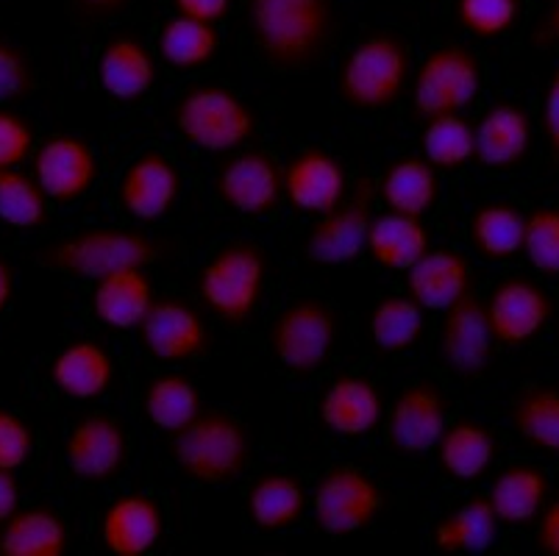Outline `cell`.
<instances>
[{"mask_svg":"<svg viewBox=\"0 0 559 556\" xmlns=\"http://www.w3.org/2000/svg\"><path fill=\"white\" fill-rule=\"evenodd\" d=\"M246 31L264 64L296 73L323 59L334 34L329 0H248Z\"/></svg>","mask_w":559,"mask_h":556,"instance_id":"6da1fadb","label":"cell"},{"mask_svg":"<svg viewBox=\"0 0 559 556\" xmlns=\"http://www.w3.org/2000/svg\"><path fill=\"white\" fill-rule=\"evenodd\" d=\"M170 253L165 239L140 228L93 226L70 237L53 239L37 251L39 264L73 279L98 282L104 275L129 268H151Z\"/></svg>","mask_w":559,"mask_h":556,"instance_id":"7a4b0ae2","label":"cell"},{"mask_svg":"<svg viewBox=\"0 0 559 556\" xmlns=\"http://www.w3.org/2000/svg\"><path fill=\"white\" fill-rule=\"evenodd\" d=\"M170 457L190 482L203 487L234 484L253 459L251 428L226 410H203L190 426L170 435Z\"/></svg>","mask_w":559,"mask_h":556,"instance_id":"3957f363","label":"cell"},{"mask_svg":"<svg viewBox=\"0 0 559 556\" xmlns=\"http://www.w3.org/2000/svg\"><path fill=\"white\" fill-rule=\"evenodd\" d=\"M412 50L390 31H373L345 50L337 68V92L348 109L388 111L409 90Z\"/></svg>","mask_w":559,"mask_h":556,"instance_id":"277c9868","label":"cell"},{"mask_svg":"<svg viewBox=\"0 0 559 556\" xmlns=\"http://www.w3.org/2000/svg\"><path fill=\"white\" fill-rule=\"evenodd\" d=\"M257 111L231 86L195 81L173 104V129L187 145L228 156L257 137Z\"/></svg>","mask_w":559,"mask_h":556,"instance_id":"5b68a950","label":"cell"},{"mask_svg":"<svg viewBox=\"0 0 559 556\" xmlns=\"http://www.w3.org/2000/svg\"><path fill=\"white\" fill-rule=\"evenodd\" d=\"M267 284V257L257 242H228L198 270L195 293L206 312L228 326L257 318Z\"/></svg>","mask_w":559,"mask_h":556,"instance_id":"8992f818","label":"cell"},{"mask_svg":"<svg viewBox=\"0 0 559 556\" xmlns=\"http://www.w3.org/2000/svg\"><path fill=\"white\" fill-rule=\"evenodd\" d=\"M340 340V315L318 295H298L273 315L267 348L287 374L307 379L329 365Z\"/></svg>","mask_w":559,"mask_h":556,"instance_id":"52a82bcc","label":"cell"},{"mask_svg":"<svg viewBox=\"0 0 559 556\" xmlns=\"http://www.w3.org/2000/svg\"><path fill=\"white\" fill-rule=\"evenodd\" d=\"M485 86L481 61L467 45H437L424 56L409 84V106L418 120L460 115L479 100Z\"/></svg>","mask_w":559,"mask_h":556,"instance_id":"ba28073f","label":"cell"},{"mask_svg":"<svg viewBox=\"0 0 559 556\" xmlns=\"http://www.w3.org/2000/svg\"><path fill=\"white\" fill-rule=\"evenodd\" d=\"M388 504L381 484L370 473L350 465L329 468L309 498L318 529L329 537H350L373 527Z\"/></svg>","mask_w":559,"mask_h":556,"instance_id":"9c48e42d","label":"cell"},{"mask_svg":"<svg viewBox=\"0 0 559 556\" xmlns=\"http://www.w3.org/2000/svg\"><path fill=\"white\" fill-rule=\"evenodd\" d=\"M376 198V178H359L337 209L309 223L304 234V257L320 268H343L357 262L368 248Z\"/></svg>","mask_w":559,"mask_h":556,"instance_id":"30bf717a","label":"cell"},{"mask_svg":"<svg viewBox=\"0 0 559 556\" xmlns=\"http://www.w3.org/2000/svg\"><path fill=\"white\" fill-rule=\"evenodd\" d=\"M215 198L231 212L262 221L284 201V165L259 147L228 153L212 176Z\"/></svg>","mask_w":559,"mask_h":556,"instance_id":"8fae6325","label":"cell"},{"mask_svg":"<svg viewBox=\"0 0 559 556\" xmlns=\"http://www.w3.org/2000/svg\"><path fill=\"white\" fill-rule=\"evenodd\" d=\"M142 351L159 365H185L210 351L212 329L195 304L181 295H159L136 326Z\"/></svg>","mask_w":559,"mask_h":556,"instance_id":"7c38bea8","label":"cell"},{"mask_svg":"<svg viewBox=\"0 0 559 556\" xmlns=\"http://www.w3.org/2000/svg\"><path fill=\"white\" fill-rule=\"evenodd\" d=\"M451 401L435 381H415L393 398L384 415V437L399 457H424L435 451L449 428Z\"/></svg>","mask_w":559,"mask_h":556,"instance_id":"4fadbf2b","label":"cell"},{"mask_svg":"<svg viewBox=\"0 0 559 556\" xmlns=\"http://www.w3.org/2000/svg\"><path fill=\"white\" fill-rule=\"evenodd\" d=\"M485 312L496 343L504 348H521L548 329L554 318V298L540 282L512 273L490 289Z\"/></svg>","mask_w":559,"mask_h":556,"instance_id":"5bb4252c","label":"cell"},{"mask_svg":"<svg viewBox=\"0 0 559 556\" xmlns=\"http://www.w3.org/2000/svg\"><path fill=\"white\" fill-rule=\"evenodd\" d=\"M496 336L487 323L485 300L476 295H467L465 300L445 309L437 326V362L460 381L485 376L496 356Z\"/></svg>","mask_w":559,"mask_h":556,"instance_id":"9a60e30c","label":"cell"},{"mask_svg":"<svg viewBox=\"0 0 559 556\" xmlns=\"http://www.w3.org/2000/svg\"><path fill=\"white\" fill-rule=\"evenodd\" d=\"M64 462L79 482L104 487L123 476L129 465V431L109 412H90L70 428Z\"/></svg>","mask_w":559,"mask_h":556,"instance_id":"2e32d148","label":"cell"},{"mask_svg":"<svg viewBox=\"0 0 559 556\" xmlns=\"http://www.w3.org/2000/svg\"><path fill=\"white\" fill-rule=\"evenodd\" d=\"M185 192L179 165L159 147L142 151L117 181V206L136 223H156L173 212Z\"/></svg>","mask_w":559,"mask_h":556,"instance_id":"e0dca14e","label":"cell"},{"mask_svg":"<svg viewBox=\"0 0 559 556\" xmlns=\"http://www.w3.org/2000/svg\"><path fill=\"white\" fill-rule=\"evenodd\" d=\"M348 192V167L326 147H301L284 162V201L296 212L320 217L337 209Z\"/></svg>","mask_w":559,"mask_h":556,"instance_id":"ac0fdd59","label":"cell"},{"mask_svg":"<svg viewBox=\"0 0 559 556\" xmlns=\"http://www.w3.org/2000/svg\"><path fill=\"white\" fill-rule=\"evenodd\" d=\"M95 81L106 98L117 104H140L159 81L156 50H151L134 31H115L95 56Z\"/></svg>","mask_w":559,"mask_h":556,"instance_id":"d6986e66","label":"cell"},{"mask_svg":"<svg viewBox=\"0 0 559 556\" xmlns=\"http://www.w3.org/2000/svg\"><path fill=\"white\" fill-rule=\"evenodd\" d=\"M34 178L56 203H75L93 190L100 176V159L93 145L75 134L48 137L34 151Z\"/></svg>","mask_w":559,"mask_h":556,"instance_id":"ffe728a7","label":"cell"},{"mask_svg":"<svg viewBox=\"0 0 559 556\" xmlns=\"http://www.w3.org/2000/svg\"><path fill=\"white\" fill-rule=\"evenodd\" d=\"M388 415L384 392L368 376L343 374L320 392L318 417L329 435L340 440H362L373 435Z\"/></svg>","mask_w":559,"mask_h":556,"instance_id":"44dd1931","label":"cell"},{"mask_svg":"<svg viewBox=\"0 0 559 556\" xmlns=\"http://www.w3.org/2000/svg\"><path fill=\"white\" fill-rule=\"evenodd\" d=\"M167 534L165 507L148 493H123L100 514V543L111 556H145Z\"/></svg>","mask_w":559,"mask_h":556,"instance_id":"7402d4cb","label":"cell"},{"mask_svg":"<svg viewBox=\"0 0 559 556\" xmlns=\"http://www.w3.org/2000/svg\"><path fill=\"white\" fill-rule=\"evenodd\" d=\"M476 270L465 253L454 248H431L426 257L406 270V293L426 312L443 315L445 309L474 295Z\"/></svg>","mask_w":559,"mask_h":556,"instance_id":"603a6c76","label":"cell"},{"mask_svg":"<svg viewBox=\"0 0 559 556\" xmlns=\"http://www.w3.org/2000/svg\"><path fill=\"white\" fill-rule=\"evenodd\" d=\"M532 134V115L521 104L496 100L476 120V162L492 173L515 170L528 156Z\"/></svg>","mask_w":559,"mask_h":556,"instance_id":"cb8c5ba5","label":"cell"},{"mask_svg":"<svg viewBox=\"0 0 559 556\" xmlns=\"http://www.w3.org/2000/svg\"><path fill=\"white\" fill-rule=\"evenodd\" d=\"M117 362L98 340H73L50 362V385L70 401L90 404L111 390Z\"/></svg>","mask_w":559,"mask_h":556,"instance_id":"d4e9b609","label":"cell"},{"mask_svg":"<svg viewBox=\"0 0 559 556\" xmlns=\"http://www.w3.org/2000/svg\"><path fill=\"white\" fill-rule=\"evenodd\" d=\"M154 300L156 293L148 268H129L104 275L93 282V295H90V306L98 323L120 334L136 331Z\"/></svg>","mask_w":559,"mask_h":556,"instance_id":"484cf974","label":"cell"},{"mask_svg":"<svg viewBox=\"0 0 559 556\" xmlns=\"http://www.w3.org/2000/svg\"><path fill=\"white\" fill-rule=\"evenodd\" d=\"M309 496L301 478L287 471H267L248 487L246 509L253 529L262 534H282L298 527L307 514Z\"/></svg>","mask_w":559,"mask_h":556,"instance_id":"4316f807","label":"cell"},{"mask_svg":"<svg viewBox=\"0 0 559 556\" xmlns=\"http://www.w3.org/2000/svg\"><path fill=\"white\" fill-rule=\"evenodd\" d=\"M431 248H435L431 245V228L426 226L424 217L390 212V209L373 214L365 253L379 268L393 270V273H406Z\"/></svg>","mask_w":559,"mask_h":556,"instance_id":"83f0119b","label":"cell"},{"mask_svg":"<svg viewBox=\"0 0 559 556\" xmlns=\"http://www.w3.org/2000/svg\"><path fill=\"white\" fill-rule=\"evenodd\" d=\"M376 196L390 212L426 217L440 201V176L424 156H395L384 165Z\"/></svg>","mask_w":559,"mask_h":556,"instance_id":"f1b7e54d","label":"cell"},{"mask_svg":"<svg viewBox=\"0 0 559 556\" xmlns=\"http://www.w3.org/2000/svg\"><path fill=\"white\" fill-rule=\"evenodd\" d=\"M437 465L449 478L462 484L479 482L498 459V440L479 421H454L435 448Z\"/></svg>","mask_w":559,"mask_h":556,"instance_id":"f546056e","label":"cell"},{"mask_svg":"<svg viewBox=\"0 0 559 556\" xmlns=\"http://www.w3.org/2000/svg\"><path fill=\"white\" fill-rule=\"evenodd\" d=\"M471 248L487 262H512L523 253L526 212L510 201H485L467 217Z\"/></svg>","mask_w":559,"mask_h":556,"instance_id":"4dcf8cb0","label":"cell"},{"mask_svg":"<svg viewBox=\"0 0 559 556\" xmlns=\"http://www.w3.org/2000/svg\"><path fill=\"white\" fill-rule=\"evenodd\" d=\"M487 498L504 527H528L532 520L540 518L543 507L548 504V476L537 465L515 462L492 476Z\"/></svg>","mask_w":559,"mask_h":556,"instance_id":"1f68e13d","label":"cell"},{"mask_svg":"<svg viewBox=\"0 0 559 556\" xmlns=\"http://www.w3.org/2000/svg\"><path fill=\"white\" fill-rule=\"evenodd\" d=\"M221 50V31L215 23L173 14L156 34V56L173 73H198L210 68Z\"/></svg>","mask_w":559,"mask_h":556,"instance_id":"d6a6232c","label":"cell"},{"mask_svg":"<svg viewBox=\"0 0 559 556\" xmlns=\"http://www.w3.org/2000/svg\"><path fill=\"white\" fill-rule=\"evenodd\" d=\"M504 523L498 520L487 496H471L456 507L454 512L445 514L435 527V545L440 554H487L496 548Z\"/></svg>","mask_w":559,"mask_h":556,"instance_id":"836d02e7","label":"cell"},{"mask_svg":"<svg viewBox=\"0 0 559 556\" xmlns=\"http://www.w3.org/2000/svg\"><path fill=\"white\" fill-rule=\"evenodd\" d=\"M507 423L532 451L559 457V387H523L510 401Z\"/></svg>","mask_w":559,"mask_h":556,"instance_id":"e575fe53","label":"cell"},{"mask_svg":"<svg viewBox=\"0 0 559 556\" xmlns=\"http://www.w3.org/2000/svg\"><path fill=\"white\" fill-rule=\"evenodd\" d=\"M426 309L409 293H390L370 309L368 334L379 354H409L424 340Z\"/></svg>","mask_w":559,"mask_h":556,"instance_id":"d590c367","label":"cell"},{"mask_svg":"<svg viewBox=\"0 0 559 556\" xmlns=\"http://www.w3.org/2000/svg\"><path fill=\"white\" fill-rule=\"evenodd\" d=\"M140 404L145 421L165 435H176L203 412V398L195 381L179 370L159 374L145 381Z\"/></svg>","mask_w":559,"mask_h":556,"instance_id":"8d00e7d4","label":"cell"},{"mask_svg":"<svg viewBox=\"0 0 559 556\" xmlns=\"http://www.w3.org/2000/svg\"><path fill=\"white\" fill-rule=\"evenodd\" d=\"M68 548V523L62 514L48 507L14 512L0 537V554L7 556H64Z\"/></svg>","mask_w":559,"mask_h":556,"instance_id":"74e56055","label":"cell"},{"mask_svg":"<svg viewBox=\"0 0 559 556\" xmlns=\"http://www.w3.org/2000/svg\"><path fill=\"white\" fill-rule=\"evenodd\" d=\"M420 153L437 173H456L476 159V122L465 115H440L424 122Z\"/></svg>","mask_w":559,"mask_h":556,"instance_id":"f35d334b","label":"cell"},{"mask_svg":"<svg viewBox=\"0 0 559 556\" xmlns=\"http://www.w3.org/2000/svg\"><path fill=\"white\" fill-rule=\"evenodd\" d=\"M48 201L39 181L28 173L9 167L0 170V221L7 226L20 228H39L48 217Z\"/></svg>","mask_w":559,"mask_h":556,"instance_id":"ab89813d","label":"cell"},{"mask_svg":"<svg viewBox=\"0 0 559 556\" xmlns=\"http://www.w3.org/2000/svg\"><path fill=\"white\" fill-rule=\"evenodd\" d=\"M456 23L474 39L507 37L523 17V0H456Z\"/></svg>","mask_w":559,"mask_h":556,"instance_id":"60d3db41","label":"cell"},{"mask_svg":"<svg viewBox=\"0 0 559 556\" xmlns=\"http://www.w3.org/2000/svg\"><path fill=\"white\" fill-rule=\"evenodd\" d=\"M523 257L540 275H559V206H535L526 212Z\"/></svg>","mask_w":559,"mask_h":556,"instance_id":"b9f144b4","label":"cell"},{"mask_svg":"<svg viewBox=\"0 0 559 556\" xmlns=\"http://www.w3.org/2000/svg\"><path fill=\"white\" fill-rule=\"evenodd\" d=\"M34 90V68L20 45L0 37V106L17 104Z\"/></svg>","mask_w":559,"mask_h":556,"instance_id":"7bdbcfd3","label":"cell"},{"mask_svg":"<svg viewBox=\"0 0 559 556\" xmlns=\"http://www.w3.org/2000/svg\"><path fill=\"white\" fill-rule=\"evenodd\" d=\"M34 428L12 410H0V471H20L34 457Z\"/></svg>","mask_w":559,"mask_h":556,"instance_id":"ee69618b","label":"cell"},{"mask_svg":"<svg viewBox=\"0 0 559 556\" xmlns=\"http://www.w3.org/2000/svg\"><path fill=\"white\" fill-rule=\"evenodd\" d=\"M34 151V129L25 117L0 106V170L20 167Z\"/></svg>","mask_w":559,"mask_h":556,"instance_id":"f6af8a7d","label":"cell"},{"mask_svg":"<svg viewBox=\"0 0 559 556\" xmlns=\"http://www.w3.org/2000/svg\"><path fill=\"white\" fill-rule=\"evenodd\" d=\"M543 137H546L548 153L559 165V64L554 68L551 79H548L546 95H543V111H540Z\"/></svg>","mask_w":559,"mask_h":556,"instance_id":"bcb514c9","label":"cell"},{"mask_svg":"<svg viewBox=\"0 0 559 556\" xmlns=\"http://www.w3.org/2000/svg\"><path fill=\"white\" fill-rule=\"evenodd\" d=\"M173 12L181 17L203 20V23H221L231 14L234 0H170Z\"/></svg>","mask_w":559,"mask_h":556,"instance_id":"7dc6e473","label":"cell"},{"mask_svg":"<svg viewBox=\"0 0 559 556\" xmlns=\"http://www.w3.org/2000/svg\"><path fill=\"white\" fill-rule=\"evenodd\" d=\"M134 0H70L73 14L81 23H109L131 9Z\"/></svg>","mask_w":559,"mask_h":556,"instance_id":"c3c4849f","label":"cell"},{"mask_svg":"<svg viewBox=\"0 0 559 556\" xmlns=\"http://www.w3.org/2000/svg\"><path fill=\"white\" fill-rule=\"evenodd\" d=\"M535 543L543 554L559 556V496L543 507L540 518H537Z\"/></svg>","mask_w":559,"mask_h":556,"instance_id":"681fc988","label":"cell"},{"mask_svg":"<svg viewBox=\"0 0 559 556\" xmlns=\"http://www.w3.org/2000/svg\"><path fill=\"white\" fill-rule=\"evenodd\" d=\"M532 45L535 48H559V0H551V7L532 25Z\"/></svg>","mask_w":559,"mask_h":556,"instance_id":"f907efd6","label":"cell"},{"mask_svg":"<svg viewBox=\"0 0 559 556\" xmlns=\"http://www.w3.org/2000/svg\"><path fill=\"white\" fill-rule=\"evenodd\" d=\"M20 507V484L14 471H0V523H7Z\"/></svg>","mask_w":559,"mask_h":556,"instance_id":"816d5d0a","label":"cell"},{"mask_svg":"<svg viewBox=\"0 0 559 556\" xmlns=\"http://www.w3.org/2000/svg\"><path fill=\"white\" fill-rule=\"evenodd\" d=\"M14 293V273H12V264L7 259H0V315L7 312L9 300H12Z\"/></svg>","mask_w":559,"mask_h":556,"instance_id":"f5cc1de1","label":"cell"}]
</instances>
